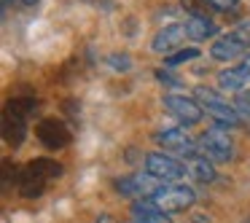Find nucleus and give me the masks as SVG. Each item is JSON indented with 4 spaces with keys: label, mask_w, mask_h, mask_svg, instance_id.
<instances>
[{
    "label": "nucleus",
    "mask_w": 250,
    "mask_h": 223,
    "mask_svg": "<svg viewBox=\"0 0 250 223\" xmlns=\"http://www.w3.org/2000/svg\"><path fill=\"white\" fill-rule=\"evenodd\" d=\"M199 57V49H183V51H178V54H167V65H183V62H191V60H196Z\"/></svg>",
    "instance_id": "19"
},
{
    "label": "nucleus",
    "mask_w": 250,
    "mask_h": 223,
    "mask_svg": "<svg viewBox=\"0 0 250 223\" xmlns=\"http://www.w3.org/2000/svg\"><path fill=\"white\" fill-rule=\"evenodd\" d=\"M231 35H234V38H237L239 43L245 46V49H250V22H242V24H239V27L231 33Z\"/></svg>",
    "instance_id": "22"
},
{
    "label": "nucleus",
    "mask_w": 250,
    "mask_h": 223,
    "mask_svg": "<svg viewBox=\"0 0 250 223\" xmlns=\"http://www.w3.org/2000/svg\"><path fill=\"white\" fill-rule=\"evenodd\" d=\"M194 94H196V102L202 105V110L218 126H223V129H237V126H242V116L237 113V108L229 105V100H223L218 92H212L207 86H196Z\"/></svg>",
    "instance_id": "1"
},
{
    "label": "nucleus",
    "mask_w": 250,
    "mask_h": 223,
    "mask_svg": "<svg viewBox=\"0 0 250 223\" xmlns=\"http://www.w3.org/2000/svg\"><path fill=\"white\" fill-rule=\"evenodd\" d=\"M164 108H167V110H169V116H175V119H178L183 126H194V124H199L202 116H205L202 105L196 102V100L183 97V94H167V97H164Z\"/></svg>",
    "instance_id": "6"
},
{
    "label": "nucleus",
    "mask_w": 250,
    "mask_h": 223,
    "mask_svg": "<svg viewBox=\"0 0 250 223\" xmlns=\"http://www.w3.org/2000/svg\"><path fill=\"white\" fill-rule=\"evenodd\" d=\"M97 223H116V218H113V215H100Z\"/></svg>",
    "instance_id": "28"
},
{
    "label": "nucleus",
    "mask_w": 250,
    "mask_h": 223,
    "mask_svg": "<svg viewBox=\"0 0 250 223\" xmlns=\"http://www.w3.org/2000/svg\"><path fill=\"white\" fill-rule=\"evenodd\" d=\"M196 148H199L202 156H207L212 164H223L231 162L234 156V140L229 137V132L221 129H207L196 137Z\"/></svg>",
    "instance_id": "2"
},
{
    "label": "nucleus",
    "mask_w": 250,
    "mask_h": 223,
    "mask_svg": "<svg viewBox=\"0 0 250 223\" xmlns=\"http://www.w3.org/2000/svg\"><path fill=\"white\" fill-rule=\"evenodd\" d=\"M234 108H237V113L242 116V119H250V89H242V92L237 94Z\"/></svg>",
    "instance_id": "21"
},
{
    "label": "nucleus",
    "mask_w": 250,
    "mask_h": 223,
    "mask_svg": "<svg viewBox=\"0 0 250 223\" xmlns=\"http://www.w3.org/2000/svg\"><path fill=\"white\" fill-rule=\"evenodd\" d=\"M24 135H27V116L6 108L3 110V140L11 148H19L24 142Z\"/></svg>",
    "instance_id": "9"
},
{
    "label": "nucleus",
    "mask_w": 250,
    "mask_h": 223,
    "mask_svg": "<svg viewBox=\"0 0 250 223\" xmlns=\"http://www.w3.org/2000/svg\"><path fill=\"white\" fill-rule=\"evenodd\" d=\"M245 46L239 43L234 35H223V38H218L215 43H212L210 49V57L218 62H231V60H239V57H245Z\"/></svg>",
    "instance_id": "13"
},
{
    "label": "nucleus",
    "mask_w": 250,
    "mask_h": 223,
    "mask_svg": "<svg viewBox=\"0 0 250 223\" xmlns=\"http://www.w3.org/2000/svg\"><path fill=\"white\" fill-rule=\"evenodd\" d=\"M153 140L159 142V145L164 148V151H169V153H178V156H191V153H199V148H196V140H191L188 135H186L183 129H162V132H156V137Z\"/></svg>",
    "instance_id": "7"
},
{
    "label": "nucleus",
    "mask_w": 250,
    "mask_h": 223,
    "mask_svg": "<svg viewBox=\"0 0 250 223\" xmlns=\"http://www.w3.org/2000/svg\"><path fill=\"white\" fill-rule=\"evenodd\" d=\"M237 67H239V73H242V76L250 81V51L242 57V60H239V65H237Z\"/></svg>",
    "instance_id": "24"
},
{
    "label": "nucleus",
    "mask_w": 250,
    "mask_h": 223,
    "mask_svg": "<svg viewBox=\"0 0 250 223\" xmlns=\"http://www.w3.org/2000/svg\"><path fill=\"white\" fill-rule=\"evenodd\" d=\"M46 191V180L38 178V175L27 172V169L22 167V178H19V194L24 196V199H35V196H41Z\"/></svg>",
    "instance_id": "15"
},
{
    "label": "nucleus",
    "mask_w": 250,
    "mask_h": 223,
    "mask_svg": "<svg viewBox=\"0 0 250 223\" xmlns=\"http://www.w3.org/2000/svg\"><path fill=\"white\" fill-rule=\"evenodd\" d=\"M183 11H188V17H207L205 14V6H210L207 0H180Z\"/></svg>",
    "instance_id": "20"
},
{
    "label": "nucleus",
    "mask_w": 250,
    "mask_h": 223,
    "mask_svg": "<svg viewBox=\"0 0 250 223\" xmlns=\"http://www.w3.org/2000/svg\"><path fill=\"white\" fill-rule=\"evenodd\" d=\"M186 172L191 175V180H196V183H212L215 180V167H212V162L207 156H202V153H191V156H186Z\"/></svg>",
    "instance_id": "12"
},
{
    "label": "nucleus",
    "mask_w": 250,
    "mask_h": 223,
    "mask_svg": "<svg viewBox=\"0 0 250 223\" xmlns=\"http://www.w3.org/2000/svg\"><path fill=\"white\" fill-rule=\"evenodd\" d=\"M156 78H159V81H164V83H172V86H178V83H180L178 78H172L167 70H156Z\"/></svg>",
    "instance_id": "26"
},
{
    "label": "nucleus",
    "mask_w": 250,
    "mask_h": 223,
    "mask_svg": "<svg viewBox=\"0 0 250 223\" xmlns=\"http://www.w3.org/2000/svg\"><path fill=\"white\" fill-rule=\"evenodd\" d=\"M151 199L156 202V207H162L164 212H183L196 202V194L183 183H164Z\"/></svg>",
    "instance_id": "3"
},
{
    "label": "nucleus",
    "mask_w": 250,
    "mask_h": 223,
    "mask_svg": "<svg viewBox=\"0 0 250 223\" xmlns=\"http://www.w3.org/2000/svg\"><path fill=\"white\" fill-rule=\"evenodd\" d=\"M38 140L43 142L46 148H65L67 142H70V129H67L62 121H57V119H43L38 124Z\"/></svg>",
    "instance_id": "8"
},
{
    "label": "nucleus",
    "mask_w": 250,
    "mask_h": 223,
    "mask_svg": "<svg viewBox=\"0 0 250 223\" xmlns=\"http://www.w3.org/2000/svg\"><path fill=\"white\" fill-rule=\"evenodd\" d=\"M191 223H210V218H207V215H194V218H191Z\"/></svg>",
    "instance_id": "27"
},
{
    "label": "nucleus",
    "mask_w": 250,
    "mask_h": 223,
    "mask_svg": "<svg viewBox=\"0 0 250 223\" xmlns=\"http://www.w3.org/2000/svg\"><path fill=\"white\" fill-rule=\"evenodd\" d=\"M146 172L153 175L156 180H162V183H172V180H180L188 175L186 172V164L178 162L175 156H169V153H148Z\"/></svg>",
    "instance_id": "4"
},
{
    "label": "nucleus",
    "mask_w": 250,
    "mask_h": 223,
    "mask_svg": "<svg viewBox=\"0 0 250 223\" xmlns=\"http://www.w3.org/2000/svg\"><path fill=\"white\" fill-rule=\"evenodd\" d=\"M242 126H245V129L250 132V119H242Z\"/></svg>",
    "instance_id": "30"
},
{
    "label": "nucleus",
    "mask_w": 250,
    "mask_h": 223,
    "mask_svg": "<svg viewBox=\"0 0 250 223\" xmlns=\"http://www.w3.org/2000/svg\"><path fill=\"white\" fill-rule=\"evenodd\" d=\"M245 81H248V78L239 73V67H226V70L218 73V86H221L223 92H242Z\"/></svg>",
    "instance_id": "17"
},
{
    "label": "nucleus",
    "mask_w": 250,
    "mask_h": 223,
    "mask_svg": "<svg viewBox=\"0 0 250 223\" xmlns=\"http://www.w3.org/2000/svg\"><path fill=\"white\" fill-rule=\"evenodd\" d=\"M19 178H22V167L11 162V159H3V183H17L19 185Z\"/></svg>",
    "instance_id": "18"
},
{
    "label": "nucleus",
    "mask_w": 250,
    "mask_h": 223,
    "mask_svg": "<svg viewBox=\"0 0 250 223\" xmlns=\"http://www.w3.org/2000/svg\"><path fill=\"white\" fill-rule=\"evenodd\" d=\"M24 6H35V3H38V0H22Z\"/></svg>",
    "instance_id": "31"
},
{
    "label": "nucleus",
    "mask_w": 250,
    "mask_h": 223,
    "mask_svg": "<svg viewBox=\"0 0 250 223\" xmlns=\"http://www.w3.org/2000/svg\"><path fill=\"white\" fill-rule=\"evenodd\" d=\"M186 33H188L191 41H207L218 33V27H215V22H210L207 17H188Z\"/></svg>",
    "instance_id": "14"
},
{
    "label": "nucleus",
    "mask_w": 250,
    "mask_h": 223,
    "mask_svg": "<svg viewBox=\"0 0 250 223\" xmlns=\"http://www.w3.org/2000/svg\"><path fill=\"white\" fill-rule=\"evenodd\" d=\"M116 191L121 196H129V199H146V196H153L159 188H162V180H156L153 175H126V178H116Z\"/></svg>",
    "instance_id": "5"
},
{
    "label": "nucleus",
    "mask_w": 250,
    "mask_h": 223,
    "mask_svg": "<svg viewBox=\"0 0 250 223\" xmlns=\"http://www.w3.org/2000/svg\"><path fill=\"white\" fill-rule=\"evenodd\" d=\"M215 11H231V8L239 6V0H207Z\"/></svg>",
    "instance_id": "23"
},
{
    "label": "nucleus",
    "mask_w": 250,
    "mask_h": 223,
    "mask_svg": "<svg viewBox=\"0 0 250 223\" xmlns=\"http://www.w3.org/2000/svg\"><path fill=\"white\" fill-rule=\"evenodd\" d=\"M8 8H14V0H3V11H8Z\"/></svg>",
    "instance_id": "29"
},
{
    "label": "nucleus",
    "mask_w": 250,
    "mask_h": 223,
    "mask_svg": "<svg viewBox=\"0 0 250 223\" xmlns=\"http://www.w3.org/2000/svg\"><path fill=\"white\" fill-rule=\"evenodd\" d=\"M186 24H167V27H162L156 35H153L151 41V49L156 51V54H167V51L178 49L180 43L186 41Z\"/></svg>",
    "instance_id": "10"
},
{
    "label": "nucleus",
    "mask_w": 250,
    "mask_h": 223,
    "mask_svg": "<svg viewBox=\"0 0 250 223\" xmlns=\"http://www.w3.org/2000/svg\"><path fill=\"white\" fill-rule=\"evenodd\" d=\"M24 169L33 172V175H38V178H43V180H54V178L62 175V164L54 162V159H33Z\"/></svg>",
    "instance_id": "16"
},
{
    "label": "nucleus",
    "mask_w": 250,
    "mask_h": 223,
    "mask_svg": "<svg viewBox=\"0 0 250 223\" xmlns=\"http://www.w3.org/2000/svg\"><path fill=\"white\" fill-rule=\"evenodd\" d=\"M110 65H113V67H121V70H126V67H129V60H126V57L124 54H113V57H110Z\"/></svg>",
    "instance_id": "25"
},
{
    "label": "nucleus",
    "mask_w": 250,
    "mask_h": 223,
    "mask_svg": "<svg viewBox=\"0 0 250 223\" xmlns=\"http://www.w3.org/2000/svg\"><path fill=\"white\" fill-rule=\"evenodd\" d=\"M132 221L135 223H172L169 212H164L162 207H156V202L148 199H137L132 204Z\"/></svg>",
    "instance_id": "11"
}]
</instances>
